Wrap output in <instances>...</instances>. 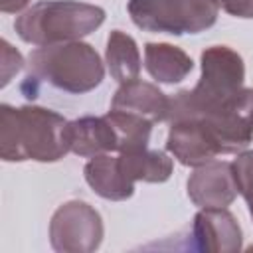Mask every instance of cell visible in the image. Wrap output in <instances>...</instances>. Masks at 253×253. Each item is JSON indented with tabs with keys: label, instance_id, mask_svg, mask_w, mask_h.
<instances>
[{
	"label": "cell",
	"instance_id": "6da1fadb",
	"mask_svg": "<svg viewBox=\"0 0 253 253\" xmlns=\"http://www.w3.org/2000/svg\"><path fill=\"white\" fill-rule=\"evenodd\" d=\"M69 148V121L59 113L24 105H0V156L4 162H57Z\"/></svg>",
	"mask_w": 253,
	"mask_h": 253
},
{
	"label": "cell",
	"instance_id": "5bb4252c",
	"mask_svg": "<svg viewBox=\"0 0 253 253\" xmlns=\"http://www.w3.org/2000/svg\"><path fill=\"white\" fill-rule=\"evenodd\" d=\"M144 67L148 75L158 83H180L192 69V57L172 43H146L144 45Z\"/></svg>",
	"mask_w": 253,
	"mask_h": 253
},
{
	"label": "cell",
	"instance_id": "30bf717a",
	"mask_svg": "<svg viewBox=\"0 0 253 253\" xmlns=\"http://www.w3.org/2000/svg\"><path fill=\"white\" fill-rule=\"evenodd\" d=\"M166 150L184 166H202L219 156L213 140L204 125L196 119H182L170 123Z\"/></svg>",
	"mask_w": 253,
	"mask_h": 253
},
{
	"label": "cell",
	"instance_id": "9c48e42d",
	"mask_svg": "<svg viewBox=\"0 0 253 253\" xmlns=\"http://www.w3.org/2000/svg\"><path fill=\"white\" fill-rule=\"evenodd\" d=\"M192 237L198 249L211 253H235L243 245L241 227L227 208H202L194 215Z\"/></svg>",
	"mask_w": 253,
	"mask_h": 253
},
{
	"label": "cell",
	"instance_id": "9a60e30c",
	"mask_svg": "<svg viewBox=\"0 0 253 253\" xmlns=\"http://www.w3.org/2000/svg\"><path fill=\"white\" fill-rule=\"evenodd\" d=\"M119 166L126 180L134 182H150V184H160L166 182L172 176V158L162 152V150H128V152H119Z\"/></svg>",
	"mask_w": 253,
	"mask_h": 253
},
{
	"label": "cell",
	"instance_id": "5b68a950",
	"mask_svg": "<svg viewBox=\"0 0 253 253\" xmlns=\"http://www.w3.org/2000/svg\"><path fill=\"white\" fill-rule=\"evenodd\" d=\"M132 24L154 34H200L217 20L213 0H128Z\"/></svg>",
	"mask_w": 253,
	"mask_h": 253
},
{
	"label": "cell",
	"instance_id": "8fae6325",
	"mask_svg": "<svg viewBox=\"0 0 253 253\" xmlns=\"http://www.w3.org/2000/svg\"><path fill=\"white\" fill-rule=\"evenodd\" d=\"M111 109L138 115L156 125V123L168 121L170 97L148 81L132 79V81L121 83V87L115 91Z\"/></svg>",
	"mask_w": 253,
	"mask_h": 253
},
{
	"label": "cell",
	"instance_id": "ac0fdd59",
	"mask_svg": "<svg viewBox=\"0 0 253 253\" xmlns=\"http://www.w3.org/2000/svg\"><path fill=\"white\" fill-rule=\"evenodd\" d=\"M231 168L237 182V190L245 198L249 213L253 217V150L239 152L237 158L231 162Z\"/></svg>",
	"mask_w": 253,
	"mask_h": 253
},
{
	"label": "cell",
	"instance_id": "d6986e66",
	"mask_svg": "<svg viewBox=\"0 0 253 253\" xmlns=\"http://www.w3.org/2000/svg\"><path fill=\"white\" fill-rule=\"evenodd\" d=\"M0 61H2V65H0V69H2L0 87H6L12 81V77L24 67V59H22L18 49H14L6 40H2L0 42Z\"/></svg>",
	"mask_w": 253,
	"mask_h": 253
},
{
	"label": "cell",
	"instance_id": "8992f818",
	"mask_svg": "<svg viewBox=\"0 0 253 253\" xmlns=\"http://www.w3.org/2000/svg\"><path fill=\"white\" fill-rule=\"evenodd\" d=\"M219 154H239L253 140V87L239 89L200 119Z\"/></svg>",
	"mask_w": 253,
	"mask_h": 253
},
{
	"label": "cell",
	"instance_id": "4fadbf2b",
	"mask_svg": "<svg viewBox=\"0 0 253 253\" xmlns=\"http://www.w3.org/2000/svg\"><path fill=\"white\" fill-rule=\"evenodd\" d=\"M83 174L91 190L105 200L123 202L134 194V184L126 180V176L119 166V158L111 156V152L93 156L85 164Z\"/></svg>",
	"mask_w": 253,
	"mask_h": 253
},
{
	"label": "cell",
	"instance_id": "277c9868",
	"mask_svg": "<svg viewBox=\"0 0 253 253\" xmlns=\"http://www.w3.org/2000/svg\"><path fill=\"white\" fill-rule=\"evenodd\" d=\"M28 79H38L59 91L81 95L103 83L105 65L95 47L81 40L51 43L30 53Z\"/></svg>",
	"mask_w": 253,
	"mask_h": 253
},
{
	"label": "cell",
	"instance_id": "2e32d148",
	"mask_svg": "<svg viewBox=\"0 0 253 253\" xmlns=\"http://www.w3.org/2000/svg\"><path fill=\"white\" fill-rule=\"evenodd\" d=\"M105 63L109 67V73L119 83H126L132 79H138L140 73V53L136 47V42L121 32L113 30L107 38L105 47Z\"/></svg>",
	"mask_w": 253,
	"mask_h": 253
},
{
	"label": "cell",
	"instance_id": "44dd1931",
	"mask_svg": "<svg viewBox=\"0 0 253 253\" xmlns=\"http://www.w3.org/2000/svg\"><path fill=\"white\" fill-rule=\"evenodd\" d=\"M30 4V0H0V10L4 14H16L24 10Z\"/></svg>",
	"mask_w": 253,
	"mask_h": 253
},
{
	"label": "cell",
	"instance_id": "7c38bea8",
	"mask_svg": "<svg viewBox=\"0 0 253 253\" xmlns=\"http://www.w3.org/2000/svg\"><path fill=\"white\" fill-rule=\"evenodd\" d=\"M69 148L73 154L93 158L117 150V132L103 117H81L69 121Z\"/></svg>",
	"mask_w": 253,
	"mask_h": 253
},
{
	"label": "cell",
	"instance_id": "e0dca14e",
	"mask_svg": "<svg viewBox=\"0 0 253 253\" xmlns=\"http://www.w3.org/2000/svg\"><path fill=\"white\" fill-rule=\"evenodd\" d=\"M105 117L111 121L113 128L117 132V152L148 148V140H150L154 123H150L148 119H142L138 115H132L126 111H117V109H111Z\"/></svg>",
	"mask_w": 253,
	"mask_h": 253
},
{
	"label": "cell",
	"instance_id": "52a82bcc",
	"mask_svg": "<svg viewBox=\"0 0 253 253\" xmlns=\"http://www.w3.org/2000/svg\"><path fill=\"white\" fill-rule=\"evenodd\" d=\"M105 235L99 211L81 200L61 204L49 221V243L59 253H91Z\"/></svg>",
	"mask_w": 253,
	"mask_h": 253
},
{
	"label": "cell",
	"instance_id": "3957f363",
	"mask_svg": "<svg viewBox=\"0 0 253 253\" xmlns=\"http://www.w3.org/2000/svg\"><path fill=\"white\" fill-rule=\"evenodd\" d=\"M103 22L105 10L101 6L77 0H42L16 18L14 30L26 43L43 47L81 40Z\"/></svg>",
	"mask_w": 253,
	"mask_h": 253
},
{
	"label": "cell",
	"instance_id": "7a4b0ae2",
	"mask_svg": "<svg viewBox=\"0 0 253 253\" xmlns=\"http://www.w3.org/2000/svg\"><path fill=\"white\" fill-rule=\"evenodd\" d=\"M200 61L202 75L196 87L178 91L174 97H170L168 123L200 119L243 89L245 65L235 49L227 45H211L202 51Z\"/></svg>",
	"mask_w": 253,
	"mask_h": 253
},
{
	"label": "cell",
	"instance_id": "ba28073f",
	"mask_svg": "<svg viewBox=\"0 0 253 253\" xmlns=\"http://www.w3.org/2000/svg\"><path fill=\"white\" fill-rule=\"evenodd\" d=\"M237 182L231 162L210 160L188 178V198L198 208H227L237 198Z\"/></svg>",
	"mask_w": 253,
	"mask_h": 253
},
{
	"label": "cell",
	"instance_id": "ffe728a7",
	"mask_svg": "<svg viewBox=\"0 0 253 253\" xmlns=\"http://www.w3.org/2000/svg\"><path fill=\"white\" fill-rule=\"evenodd\" d=\"M217 8L235 18H253V0H213Z\"/></svg>",
	"mask_w": 253,
	"mask_h": 253
}]
</instances>
